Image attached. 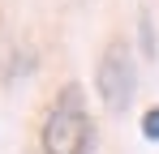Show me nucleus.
Segmentation results:
<instances>
[{
	"instance_id": "1",
	"label": "nucleus",
	"mask_w": 159,
	"mask_h": 154,
	"mask_svg": "<svg viewBox=\"0 0 159 154\" xmlns=\"http://www.w3.org/2000/svg\"><path fill=\"white\" fill-rule=\"evenodd\" d=\"M43 154H90L95 150V124L86 111V94L78 81H69L60 94L52 99L43 128H39Z\"/></svg>"
},
{
	"instance_id": "2",
	"label": "nucleus",
	"mask_w": 159,
	"mask_h": 154,
	"mask_svg": "<svg viewBox=\"0 0 159 154\" xmlns=\"http://www.w3.org/2000/svg\"><path fill=\"white\" fill-rule=\"evenodd\" d=\"M95 90L112 116H120L133 103V90H138V64H133V47L125 39H112L95 64Z\"/></svg>"
},
{
	"instance_id": "3",
	"label": "nucleus",
	"mask_w": 159,
	"mask_h": 154,
	"mask_svg": "<svg viewBox=\"0 0 159 154\" xmlns=\"http://www.w3.org/2000/svg\"><path fill=\"white\" fill-rule=\"evenodd\" d=\"M138 34H142V56L155 60V30H151V13H146V9L138 13Z\"/></svg>"
},
{
	"instance_id": "4",
	"label": "nucleus",
	"mask_w": 159,
	"mask_h": 154,
	"mask_svg": "<svg viewBox=\"0 0 159 154\" xmlns=\"http://www.w3.org/2000/svg\"><path fill=\"white\" fill-rule=\"evenodd\" d=\"M142 137H146V141H159V107H146V116H142Z\"/></svg>"
}]
</instances>
